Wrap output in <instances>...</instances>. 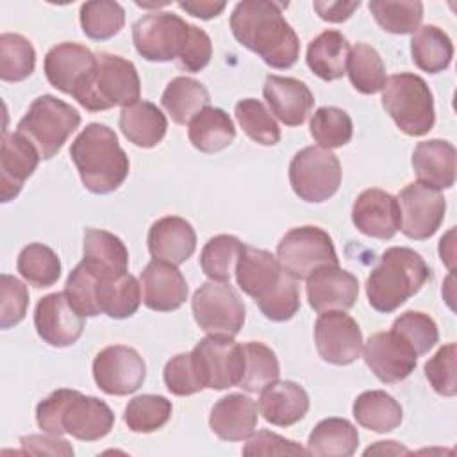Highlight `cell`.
Segmentation results:
<instances>
[{"mask_svg":"<svg viewBox=\"0 0 457 457\" xmlns=\"http://www.w3.org/2000/svg\"><path fill=\"white\" fill-rule=\"evenodd\" d=\"M36 68V50L21 34L4 32L0 36V79L4 82H21Z\"/></svg>","mask_w":457,"mask_h":457,"instance_id":"60d3db41","label":"cell"},{"mask_svg":"<svg viewBox=\"0 0 457 457\" xmlns=\"http://www.w3.org/2000/svg\"><path fill=\"white\" fill-rule=\"evenodd\" d=\"M141 80L136 66L109 52L96 54V66L89 80L73 95L87 111H107L111 107L132 105L139 100Z\"/></svg>","mask_w":457,"mask_h":457,"instance_id":"5b68a950","label":"cell"},{"mask_svg":"<svg viewBox=\"0 0 457 457\" xmlns=\"http://www.w3.org/2000/svg\"><path fill=\"white\" fill-rule=\"evenodd\" d=\"M245 455H305L307 450L298 443L270 430H259L243 446Z\"/></svg>","mask_w":457,"mask_h":457,"instance_id":"11a10c76","label":"cell"},{"mask_svg":"<svg viewBox=\"0 0 457 457\" xmlns=\"http://www.w3.org/2000/svg\"><path fill=\"white\" fill-rule=\"evenodd\" d=\"M123 418L132 432L148 434L168 423L171 418V402L161 395H139L127 403Z\"/></svg>","mask_w":457,"mask_h":457,"instance_id":"bcb514c9","label":"cell"},{"mask_svg":"<svg viewBox=\"0 0 457 457\" xmlns=\"http://www.w3.org/2000/svg\"><path fill=\"white\" fill-rule=\"evenodd\" d=\"M352 221L364 236L391 239L400 230L398 202L393 195L382 189H364L353 202Z\"/></svg>","mask_w":457,"mask_h":457,"instance_id":"ffe728a7","label":"cell"},{"mask_svg":"<svg viewBox=\"0 0 457 457\" xmlns=\"http://www.w3.org/2000/svg\"><path fill=\"white\" fill-rule=\"evenodd\" d=\"M191 359L204 387L221 391L239 386L245 371V355L243 346L232 337L209 334L191 350Z\"/></svg>","mask_w":457,"mask_h":457,"instance_id":"7c38bea8","label":"cell"},{"mask_svg":"<svg viewBox=\"0 0 457 457\" xmlns=\"http://www.w3.org/2000/svg\"><path fill=\"white\" fill-rule=\"evenodd\" d=\"M120 129L123 136L141 148H152L166 136L168 121L162 111L146 100H137L120 112Z\"/></svg>","mask_w":457,"mask_h":457,"instance_id":"f546056e","label":"cell"},{"mask_svg":"<svg viewBox=\"0 0 457 457\" xmlns=\"http://www.w3.org/2000/svg\"><path fill=\"white\" fill-rule=\"evenodd\" d=\"M262 96L284 125H302L314 107V96L305 82L293 77L268 75L262 87Z\"/></svg>","mask_w":457,"mask_h":457,"instance_id":"cb8c5ba5","label":"cell"},{"mask_svg":"<svg viewBox=\"0 0 457 457\" xmlns=\"http://www.w3.org/2000/svg\"><path fill=\"white\" fill-rule=\"evenodd\" d=\"M146 243L154 259L179 266L193 255L196 248V234L187 220L180 216H164L152 223Z\"/></svg>","mask_w":457,"mask_h":457,"instance_id":"d4e9b609","label":"cell"},{"mask_svg":"<svg viewBox=\"0 0 457 457\" xmlns=\"http://www.w3.org/2000/svg\"><path fill=\"white\" fill-rule=\"evenodd\" d=\"M95 66L96 55L87 46L70 41L52 46L43 62L48 82L71 96L89 80Z\"/></svg>","mask_w":457,"mask_h":457,"instance_id":"ac0fdd59","label":"cell"},{"mask_svg":"<svg viewBox=\"0 0 457 457\" xmlns=\"http://www.w3.org/2000/svg\"><path fill=\"white\" fill-rule=\"evenodd\" d=\"M34 327L45 343L62 348L79 341L84 332V316L70 303L66 293H50L36 305Z\"/></svg>","mask_w":457,"mask_h":457,"instance_id":"e0dca14e","label":"cell"},{"mask_svg":"<svg viewBox=\"0 0 457 457\" xmlns=\"http://www.w3.org/2000/svg\"><path fill=\"white\" fill-rule=\"evenodd\" d=\"M143 303L157 312L179 309L187 300V282L175 264L152 259L141 271Z\"/></svg>","mask_w":457,"mask_h":457,"instance_id":"603a6c76","label":"cell"},{"mask_svg":"<svg viewBox=\"0 0 457 457\" xmlns=\"http://www.w3.org/2000/svg\"><path fill=\"white\" fill-rule=\"evenodd\" d=\"M196 25L173 12H150L132 27V41L141 57L152 62L180 59L191 41Z\"/></svg>","mask_w":457,"mask_h":457,"instance_id":"ba28073f","label":"cell"},{"mask_svg":"<svg viewBox=\"0 0 457 457\" xmlns=\"http://www.w3.org/2000/svg\"><path fill=\"white\" fill-rule=\"evenodd\" d=\"M359 296V280L339 264H327L307 277V300L316 312L348 311Z\"/></svg>","mask_w":457,"mask_h":457,"instance_id":"d6986e66","label":"cell"},{"mask_svg":"<svg viewBox=\"0 0 457 457\" xmlns=\"http://www.w3.org/2000/svg\"><path fill=\"white\" fill-rule=\"evenodd\" d=\"M98 280L100 277L93 273L82 261L70 271L64 293L70 300V303L82 314V316H98L100 307L96 300L98 291Z\"/></svg>","mask_w":457,"mask_h":457,"instance_id":"681fc988","label":"cell"},{"mask_svg":"<svg viewBox=\"0 0 457 457\" xmlns=\"http://www.w3.org/2000/svg\"><path fill=\"white\" fill-rule=\"evenodd\" d=\"M414 64L427 73L446 70L453 57V45L448 34L436 25L420 27L411 39Z\"/></svg>","mask_w":457,"mask_h":457,"instance_id":"8d00e7d4","label":"cell"},{"mask_svg":"<svg viewBox=\"0 0 457 457\" xmlns=\"http://www.w3.org/2000/svg\"><path fill=\"white\" fill-rule=\"evenodd\" d=\"M314 343L320 357L336 366H346L362 353V332L345 311L321 312L314 325Z\"/></svg>","mask_w":457,"mask_h":457,"instance_id":"9a60e30c","label":"cell"},{"mask_svg":"<svg viewBox=\"0 0 457 457\" xmlns=\"http://www.w3.org/2000/svg\"><path fill=\"white\" fill-rule=\"evenodd\" d=\"M391 330L398 332L414 348L418 357L428 353V350H432L439 341L436 321L420 311H407L400 314L393 321Z\"/></svg>","mask_w":457,"mask_h":457,"instance_id":"c3c4849f","label":"cell"},{"mask_svg":"<svg viewBox=\"0 0 457 457\" xmlns=\"http://www.w3.org/2000/svg\"><path fill=\"white\" fill-rule=\"evenodd\" d=\"M352 411L361 427L378 434L398 428L403 418L400 403L380 389L361 393L355 398Z\"/></svg>","mask_w":457,"mask_h":457,"instance_id":"836d02e7","label":"cell"},{"mask_svg":"<svg viewBox=\"0 0 457 457\" xmlns=\"http://www.w3.org/2000/svg\"><path fill=\"white\" fill-rule=\"evenodd\" d=\"M39 159L37 148L25 136L4 130L0 154V198L4 204L18 196L25 180L37 168Z\"/></svg>","mask_w":457,"mask_h":457,"instance_id":"44dd1931","label":"cell"},{"mask_svg":"<svg viewBox=\"0 0 457 457\" xmlns=\"http://www.w3.org/2000/svg\"><path fill=\"white\" fill-rule=\"evenodd\" d=\"M191 309L198 327L212 336L234 337L245 323V303L228 282L202 284L193 295Z\"/></svg>","mask_w":457,"mask_h":457,"instance_id":"8fae6325","label":"cell"},{"mask_svg":"<svg viewBox=\"0 0 457 457\" xmlns=\"http://www.w3.org/2000/svg\"><path fill=\"white\" fill-rule=\"evenodd\" d=\"M16 268L23 280L34 287H50L61 277V261L57 253L43 243L27 245L18 255Z\"/></svg>","mask_w":457,"mask_h":457,"instance_id":"ab89813d","label":"cell"},{"mask_svg":"<svg viewBox=\"0 0 457 457\" xmlns=\"http://www.w3.org/2000/svg\"><path fill=\"white\" fill-rule=\"evenodd\" d=\"M164 384L171 395L189 396L204 389L193 366L191 352L171 357L164 366Z\"/></svg>","mask_w":457,"mask_h":457,"instance_id":"db71d44e","label":"cell"},{"mask_svg":"<svg viewBox=\"0 0 457 457\" xmlns=\"http://www.w3.org/2000/svg\"><path fill=\"white\" fill-rule=\"evenodd\" d=\"M368 7L375 21L391 34H414L423 20V4L416 0H375Z\"/></svg>","mask_w":457,"mask_h":457,"instance_id":"b9f144b4","label":"cell"},{"mask_svg":"<svg viewBox=\"0 0 457 457\" xmlns=\"http://www.w3.org/2000/svg\"><path fill=\"white\" fill-rule=\"evenodd\" d=\"M225 2H179V7L196 18L211 20L225 9Z\"/></svg>","mask_w":457,"mask_h":457,"instance_id":"680465c9","label":"cell"},{"mask_svg":"<svg viewBox=\"0 0 457 457\" xmlns=\"http://www.w3.org/2000/svg\"><path fill=\"white\" fill-rule=\"evenodd\" d=\"M241 346L245 355V371L239 387L248 393H261L268 384L278 380V359L270 346L259 341H248Z\"/></svg>","mask_w":457,"mask_h":457,"instance_id":"f35d334b","label":"cell"},{"mask_svg":"<svg viewBox=\"0 0 457 457\" xmlns=\"http://www.w3.org/2000/svg\"><path fill=\"white\" fill-rule=\"evenodd\" d=\"M359 432L345 418L321 420L307 439V453L316 457H350L357 450Z\"/></svg>","mask_w":457,"mask_h":457,"instance_id":"d6a6232c","label":"cell"},{"mask_svg":"<svg viewBox=\"0 0 457 457\" xmlns=\"http://www.w3.org/2000/svg\"><path fill=\"white\" fill-rule=\"evenodd\" d=\"M309 411L307 391L293 380H275L259 396V412L275 427H291Z\"/></svg>","mask_w":457,"mask_h":457,"instance_id":"484cf974","label":"cell"},{"mask_svg":"<svg viewBox=\"0 0 457 457\" xmlns=\"http://www.w3.org/2000/svg\"><path fill=\"white\" fill-rule=\"evenodd\" d=\"M82 262L100 278L118 277L127 273L129 252L118 236L100 228H86Z\"/></svg>","mask_w":457,"mask_h":457,"instance_id":"f1b7e54d","label":"cell"},{"mask_svg":"<svg viewBox=\"0 0 457 457\" xmlns=\"http://www.w3.org/2000/svg\"><path fill=\"white\" fill-rule=\"evenodd\" d=\"M455 357H457V346L455 343H448L441 346L425 362V377L428 378L432 389L441 396H455L457 393Z\"/></svg>","mask_w":457,"mask_h":457,"instance_id":"f907efd6","label":"cell"},{"mask_svg":"<svg viewBox=\"0 0 457 457\" xmlns=\"http://www.w3.org/2000/svg\"><path fill=\"white\" fill-rule=\"evenodd\" d=\"M400 209V230L409 239L423 241L441 227L446 212V200L439 189L421 182L407 184L396 196Z\"/></svg>","mask_w":457,"mask_h":457,"instance_id":"4fadbf2b","label":"cell"},{"mask_svg":"<svg viewBox=\"0 0 457 457\" xmlns=\"http://www.w3.org/2000/svg\"><path fill=\"white\" fill-rule=\"evenodd\" d=\"M37 427L52 436L70 434L79 441H98L105 437L112 425L111 407L96 398L75 389H57L36 407Z\"/></svg>","mask_w":457,"mask_h":457,"instance_id":"7a4b0ae2","label":"cell"},{"mask_svg":"<svg viewBox=\"0 0 457 457\" xmlns=\"http://www.w3.org/2000/svg\"><path fill=\"white\" fill-rule=\"evenodd\" d=\"M187 137L196 150L214 154L234 141L236 129L223 109L207 105L187 123Z\"/></svg>","mask_w":457,"mask_h":457,"instance_id":"1f68e13d","label":"cell"},{"mask_svg":"<svg viewBox=\"0 0 457 457\" xmlns=\"http://www.w3.org/2000/svg\"><path fill=\"white\" fill-rule=\"evenodd\" d=\"M350 43L339 30L318 34L307 46V66L321 80H337L346 73Z\"/></svg>","mask_w":457,"mask_h":457,"instance_id":"4dcf8cb0","label":"cell"},{"mask_svg":"<svg viewBox=\"0 0 457 457\" xmlns=\"http://www.w3.org/2000/svg\"><path fill=\"white\" fill-rule=\"evenodd\" d=\"M346 73L352 86L362 95H373L382 91L387 80L386 64L380 54L366 43H357L353 48H350Z\"/></svg>","mask_w":457,"mask_h":457,"instance_id":"74e56055","label":"cell"},{"mask_svg":"<svg viewBox=\"0 0 457 457\" xmlns=\"http://www.w3.org/2000/svg\"><path fill=\"white\" fill-rule=\"evenodd\" d=\"M312 139L325 150L339 148L350 143L353 134V125L346 111L332 105H325L314 111L311 123Z\"/></svg>","mask_w":457,"mask_h":457,"instance_id":"f6af8a7d","label":"cell"},{"mask_svg":"<svg viewBox=\"0 0 457 457\" xmlns=\"http://www.w3.org/2000/svg\"><path fill=\"white\" fill-rule=\"evenodd\" d=\"M243 243L236 236L220 234L211 237L200 253L202 271L218 282H228L232 271L236 270Z\"/></svg>","mask_w":457,"mask_h":457,"instance_id":"7bdbcfd3","label":"cell"},{"mask_svg":"<svg viewBox=\"0 0 457 457\" xmlns=\"http://www.w3.org/2000/svg\"><path fill=\"white\" fill-rule=\"evenodd\" d=\"M96 300L102 314L114 320L132 316L141 303V284L130 273L100 278Z\"/></svg>","mask_w":457,"mask_h":457,"instance_id":"d590c367","label":"cell"},{"mask_svg":"<svg viewBox=\"0 0 457 457\" xmlns=\"http://www.w3.org/2000/svg\"><path fill=\"white\" fill-rule=\"evenodd\" d=\"M125 25V11L118 2L95 0L80 5L82 32L95 39L105 41L116 36Z\"/></svg>","mask_w":457,"mask_h":457,"instance_id":"ee69618b","label":"cell"},{"mask_svg":"<svg viewBox=\"0 0 457 457\" xmlns=\"http://www.w3.org/2000/svg\"><path fill=\"white\" fill-rule=\"evenodd\" d=\"M453 234H455V230L450 228L448 234H446L445 237H441V241H439V255H441V261H443L450 270H453V261H455Z\"/></svg>","mask_w":457,"mask_h":457,"instance_id":"91938a15","label":"cell"},{"mask_svg":"<svg viewBox=\"0 0 457 457\" xmlns=\"http://www.w3.org/2000/svg\"><path fill=\"white\" fill-rule=\"evenodd\" d=\"M286 7L278 2L245 0L230 14L234 37L277 70L291 68L300 55L298 36L282 14Z\"/></svg>","mask_w":457,"mask_h":457,"instance_id":"6da1fadb","label":"cell"},{"mask_svg":"<svg viewBox=\"0 0 457 457\" xmlns=\"http://www.w3.org/2000/svg\"><path fill=\"white\" fill-rule=\"evenodd\" d=\"M261 312L271 321H287L300 309V295L296 278L289 273L282 278V282L261 302H257Z\"/></svg>","mask_w":457,"mask_h":457,"instance_id":"f5cc1de1","label":"cell"},{"mask_svg":"<svg viewBox=\"0 0 457 457\" xmlns=\"http://www.w3.org/2000/svg\"><path fill=\"white\" fill-rule=\"evenodd\" d=\"M430 278L423 257L407 246H391L371 270L366 280V296L378 312H393L414 296Z\"/></svg>","mask_w":457,"mask_h":457,"instance_id":"277c9868","label":"cell"},{"mask_svg":"<svg viewBox=\"0 0 457 457\" xmlns=\"http://www.w3.org/2000/svg\"><path fill=\"white\" fill-rule=\"evenodd\" d=\"M234 273L239 289L255 302L264 300L287 275L271 252L250 245H243Z\"/></svg>","mask_w":457,"mask_h":457,"instance_id":"7402d4cb","label":"cell"},{"mask_svg":"<svg viewBox=\"0 0 457 457\" xmlns=\"http://www.w3.org/2000/svg\"><path fill=\"white\" fill-rule=\"evenodd\" d=\"M361 2H314L312 7L318 16L330 23H341L348 20L355 9H359Z\"/></svg>","mask_w":457,"mask_h":457,"instance_id":"6f0895ef","label":"cell"},{"mask_svg":"<svg viewBox=\"0 0 457 457\" xmlns=\"http://www.w3.org/2000/svg\"><path fill=\"white\" fill-rule=\"evenodd\" d=\"M277 259L293 278H307L327 264H339L332 237L320 227H295L277 245Z\"/></svg>","mask_w":457,"mask_h":457,"instance_id":"30bf717a","label":"cell"},{"mask_svg":"<svg viewBox=\"0 0 457 457\" xmlns=\"http://www.w3.org/2000/svg\"><path fill=\"white\" fill-rule=\"evenodd\" d=\"M21 450L32 455H73V448L68 441L61 439L59 436H23L20 439Z\"/></svg>","mask_w":457,"mask_h":457,"instance_id":"9f6ffc18","label":"cell"},{"mask_svg":"<svg viewBox=\"0 0 457 457\" xmlns=\"http://www.w3.org/2000/svg\"><path fill=\"white\" fill-rule=\"evenodd\" d=\"M236 120L245 134L264 146H273L280 141V129L261 100L245 98L236 104Z\"/></svg>","mask_w":457,"mask_h":457,"instance_id":"7dc6e473","label":"cell"},{"mask_svg":"<svg viewBox=\"0 0 457 457\" xmlns=\"http://www.w3.org/2000/svg\"><path fill=\"white\" fill-rule=\"evenodd\" d=\"M341 175L339 159L321 146H305L289 162V182L295 195L311 204H321L334 196Z\"/></svg>","mask_w":457,"mask_h":457,"instance_id":"9c48e42d","label":"cell"},{"mask_svg":"<svg viewBox=\"0 0 457 457\" xmlns=\"http://www.w3.org/2000/svg\"><path fill=\"white\" fill-rule=\"evenodd\" d=\"M362 353L368 368L384 384H395L407 378L414 371L418 361L414 348L395 330L370 336L362 346Z\"/></svg>","mask_w":457,"mask_h":457,"instance_id":"2e32d148","label":"cell"},{"mask_svg":"<svg viewBox=\"0 0 457 457\" xmlns=\"http://www.w3.org/2000/svg\"><path fill=\"white\" fill-rule=\"evenodd\" d=\"M455 146L443 139H428L416 145L412 168L418 182L434 189H448L455 184Z\"/></svg>","mask_w":457,"mask_h":457,"instance_id":"83f0119b","label":"cell"},{"mask_svg":"<svg viewBox=\"0 0 457 457\" xmlns=\"http://www.w3.org/2000/svg\"><path fill=\"white\" fill-rule=\"evenodd\" d=\"M79 125L80 114L75 107L57 96L41 95L30 104L16 132L37 148L41 159H52Z\"/></svg>","mask_w":457,"mask_h":457,"instance_id":"52a82bcc","label":"cell"},{"mask_svg":"<svg viewBox=\"0 0 457 457\" xmlns=\"http://www.w3.org/2000/svg\"><path fill=\"white\" fill-rule=\"evenodd\" d=\"M209 91L202 82L191 77H175L168 82L161 104L170 118L179 123H189L204 107L209 105Z\"/></svg>","mask_w":457,"mask_h":457,"instance_id":"e575fe53","label":"cell"},{"mask_svg":"<svg viewBox=\"0 0 457 457\" xmlns=\"http://www.w3.org/2000/svg\"><path fill=\"white\" fill-rule=\"evenodd\" d=\"M257 403L241 393L220 398L211 409V430L223 441H243L257 427Z\"/></svg>","mask_w":457,"mask_h":457,"instance_id":"4316f807","label":"cell"},{"mask_svg":"<svg viewBox=\"0 0 457 457\" xmlns=\"http://www.w3.org/2000/svg\"><path fill=\"white\" fill-rule=\"evenodd\" d=\"M29 307L27 286L12 275L4 273L0 277V327L11 328L18 325Z\"/></svg>","mask_w":457,"mask_h":457,"instance_id":"816d5d0a","label":"cell"},{"mask_svg":"<svg viewBox=\"0 0 457 457\" xmlns=\"http://www.w3.org/2000/svg\"><path fill=\"white\" fill-rule=\"evenodd\" d=\"M382 105L395 125L407 136H425L434 127V96L420 75H391L382 87Z\"/></svg>","mask_w":457,"mask_h":457,"instance_id":"8992f818","label":"cell"},{"mask_svg":"<svg viewBox=\"0 0 457 457\" xmlns=\"http://www.w3.org/2000/svg\"><path fill=\"white\" fill-rule=\"evenodd\" d=\"M71 161L84 187L95 195L116 191L129 175V157L118 136L104 123H89L70 146Z\"/></svg>","mask_w":457,"mask_h":457,"instance_id":"3957f363","label":"cell"},{"mask_svg":"<svg viewBox=\"0 0 457 457\" xmlns=\"http://www.w3.org/2000/svg\"><path fill=\"white\" fill-rule=\"evenodd\" d=\"M145 377L143 357L125 345L105 346L93 361V378L105 395H130L143 386Z\"/></svg>","mask_w":457,"mask_h":457,"instance_id":"5bb4252c","label":"cell"}]
</instances>
